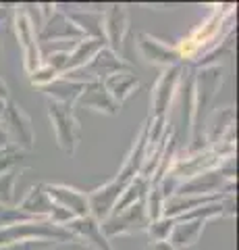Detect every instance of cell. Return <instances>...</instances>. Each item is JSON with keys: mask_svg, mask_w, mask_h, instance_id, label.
I'll list each match as a JSON object with an SVG mask.
<instances>
[{"mask_svg": "<svg viewBox=\"0 0 239 250\" xmlns=\"http://www.w3.org/2000/svg\"><path fill=\"white\" fill-rule=\"evenodd\" d=\"M71 233L65 228L52 225L48 219L17 223L0 229V246H15L21 242H46V240H67Z\"/></svg>", "mask_w": 239, "mask_h": 250, "instance_id": "cell-1", "label": "cell"}, {"mask_svg": "<svg viewBox=\"0 0 239 250\" xmlns=\"http://www.w3.org/2000/svg\"><path fill=\"white\" fill-rule=\"evenodd\" d=\"M48 113H50V119L52 125H55V134L60 148L65 152H73L75 146H77V121L73 117V111L69 104H58V103H50L48 106Z\"/></svg>", "mask_w": 239, "mask_h": 250, "instance_id": "cell-2", "label": "cell"}, {"mask_svg": "<svg viewBox=\"0 0 239 250\" xmlns=\"http://www.w3.org/2000/svg\"><path fill=\"white\" fill-rule=\"evenodd\" d=\"M48 198L52 200V205H56L60 208L69 210L73 217H88L90 215V202H88V194H83L77 188H69L63 184H55V186H44Z\"/></svg>", "mask_w": 239, "mask_h": 250, "instance_id": "cell-3", "label": "cell"}, {"mask_svg": "<svg viewBox=\"0 0 239 250\" xmlns=\"http://www.w3.org/2000/svg\"><path fill=\"white\" fill-rule=\"evenodd\" d=\"M0 121L6 125L4 134H6V136H13L15 140H17V144H19L21 148H32V146H34L32 121H29V117L23 113L17 104L6 103L2 115H0Z\"/></svg>", "mask_w": 239, "mask_h": 250, "instance_id": "cell-4", "label": "cell"}, {"mask_svg": "<svg viewBox=\"0 0 239 250\" xmlns=\"http://www.w3.org/2000/svg\"><path fill=\"white\" fill-rule=\"evenodd\" d=\"M148 217H146V207L144 202H137V205L125 208L119 215H110L109 219H104V223L100 225V229L106 236V240L117 236V233H125L131 229H142Z\"/></svg>", "mask_w": 239, "mask_h": 250, "instance_id": "cell-5", "label": "cell"}, {"mask_svg": "<svg viewBox=\"0 0 239 250\" xmlns=\"http://www.w3.org/2000/svg\"><path fill=\"white\" fill-rule=\"evenodd\" d=\"M181 80V67H168L166 71L160 75V80L156 83V88L152 92V108H154V119H160L165 117L168 104H171V98L177 90V83Z\"/></svg>", "mask_w": 239, "mask_h": 250, "instance_id": "cell-6", "label": "cell"}, {"mask_svg": "<svg viewBox=\"0 0 239 250\" xmlns=\"http://www.w3.org/2000/svg\"><path fill=\"white\" fill-rule=\"evenodd\" d=\"M219 85H221V69L212 67V69H204L198 73V88H196V117L200 113H206L208 106L212 104V100L219 94Z\"/></svg>", "mask_w": 239, "mask_h": 250, "instance_id": "cell-7", "label": "cell"}, {"mask_svg": "<svg viewBox=\"0 0 239 250\" xmlns=\"http://www.w3.org/2000/svg\"><path fill=\"white\" fill-rule=\"evenodd\" d=\"M17 34H19V40H21V46L25 50V67H27V73L36 71L37 67L42 65L40 59V48L36 44V25L34 21L27 17V15H19L17 17Z\"/></svg>", "mask_w": 239, "mask_h": 250, "instance_id": "cell-8", "label": "cell"}, {"mask_svg": "<svg viewBox=\"0 0 239 250\" xmlns=\"http://www.w3.org/2000/svg\"><path fill=\"white\" fill-rule=\"evenodd\" d=\"M40 42L48 44V42H67V40H81V31L77 29L71 19L65 15H55L46 21V25L40 31Z\"/></svg>", "mask_w": 239, "mask_h": 250, "instance_id": "cell-9", "label": "cell"}, {"mask_svg": "<svg viewBox=\"0 0 239 250\" xmlns=\"http://www.w3.org/2000/svg\"><path fill=\"white\" fill-rule=\"evenodd\" d=\"M221 184H222V175L208 171V173H198L189 177L187 182H181L175 194L177 196H212V194H219L217 190Z\"/></svg>", "mask_w": 239, "mask_h": 250, "instance_id": "cell-10", "label": "cell"}, {"mask_svg": "<svg viewBox=\"0 0 239 250\" xmlns=\"http://www.w3.org/2000/svg\"><path fill=\"white\" fill-rule=\"evenodd\" d=\"M137 48H140L142 57L150 62H156V65H163V67H175L177 61H179V54H177L175 48H168L166 44H163L156 38H150L142 34L140 36V42H137Z\"/></svg>", "mask_w": 239, "mask_h": 250, "instance_id": "cell-11", "label": "cell"}, {"mask_svg": "<svg viewBox=\"0 0 239 250\" xmlns=\"http://www.w3.org/2000/svg\"><path fill=\"white\" fill-rule=\"evenodd\" d=\"M102 29H104V42H109V50H119L123 44V36L127 29V13L123 6L114 4L109 13L102 17Z\"/></svg>", "mask_w": 239, "mask_h": 250, "instance_id": "cell-12", "label": "cell"}, {"mask_svg": "<svg viewBox=\"0 0 239 250\" xmlns=\"http://www.w3.org/2000/svg\"><path fill=\"white\" fill-rule=\"evenodd\" d=\"M65 229L69 233L73 231V233H77V236H81V238H88L92 244H94L96 248H100V250H112L110 244H109V240H106V236L102 233V229H100V221H96L92 215L73 219L71 223L65 225Z\"/></svg>", "mask_w": 239, "mask_h": 250, "instance_id": "cell-13", "label": "cell"}, {"mask_svg": "<svg viewBox=\"0 0 239 250\" xmlns=\"http://www.w3.org/2000/svg\"><path fill=\"white\" fill-rule=\"evenodd\" d=\"M75 103L88 106V108H96V111H104L109 115H114L117 108H119V104L110 98V94L104 90V85L100 82L98 83H88L86 90L79 94V98H77Z\"/></svg>", "mask_w": 239, "mask_h": 250, "instance_id": "cell-14", "label": "cell"}, {"mask_svg": "<svg viewBox=\"0 0 239 250\" xmlns=\"http://www.w3.org/2000/svg\"><path fill=\"white\" fill-rule=\"evenodd\" d=\"M204 223L202 219H189V221H177L175 219V228L168 236V242L175 246V248H191L198 242L200 233L204 229Z\"/></svg>", "mask_w": 239, "mask_h": 250, "instance_id": "cell-15", "label": "cell"}, {"mask_svg": "<svg viewBox=\"0 0 239 250\" xmlns=\"http://www.w3.org/2000/svg\"><path fill=\"white\" fill-rule=\"evenodd\" d=\"M104 90L110 94V98L114 100L117 104H121L125 98H129L131 94L135 92V88L140 85V82H137V77L133 73L129 71H119V73H112L109 75L106 80L102 82Z\"/></svg>", "mask_w": 239, "mask_h": 250, "instance_id": "cell-16", "label": "cell"}, {"mask_svg": "<svg viewBox=\"0 0 239 250\" xmlns=\"http://www.w3.org/2000/svg\"><path fill=\"white\" fill-rule=\"evenodd\" d=\"M102 48H104V40H92V38L79 40L73 46V50L67 54V69H65V73L75 71V69H81L83 65H88V62L94 59Z\"/></svg>", "mask_w": 239, "mask_h": 250, "instance_id": "cell-17", "label": "cell"}, {"mask_svg": "<svg viewBox=\"0 0 239 250\" xmlns=\"http://www.w3.org/2000/svg\"><path fill=\"white\" fill-rule=\"evenodd\" d=\"M19 208L23 210V213L32 215L36 219H48L50 210H52V200L48 198L44 186H36L27 192V196L21 200Z\"/></svg>", "mask_w": 239, "mask_h": 250, "instance_id": "cell-18", "label": "cell"}, {"mask_svg": "<svg viewBox=\"0 0 239 250\" xmlns=\"http://www.w3.org/2000/svg\"><path fill=\"white\" fill-rule=\"evenodd\" d=\"M88 83H77V82H71V80H65V77H56L55 82L50 85H46V92H48V96L55 98V103L58 104H69L71 106L77 98H79V94L86 90Z\"/></svg>", "mask_w": 239, "mask_h": 250, "instance_id": "cell-19", "label": "cell"}, {"mask_svg": "<svg viewBox=\"0 0 239 250\" xmlns=\"http://www.w3.org/2000/svg\"><path fill=\"white\" fill-rule=\"evenodd\" d=\"M69 19L81 31V36L92 38V40H104L102 15L100 13H73L69 15Z\"/></svg>", "mask_w": 239, "mask_h": 250, "instance_id": "cell-20", "label": "cell"}, {"mask_svg": "<svg viewBox=\"0 0 239 250\" xmlns=\"http://www.w3.org/2000/svg\"><path fill=\"white\" fill-rule=\"evenodd\" d=\"M146 192H148V177L137 175L133 182H131V184L125 188V192L121 194V198H119L117 205H114V208H112L110 215H119V213H123L125 208L137 205V202H142V198H144Z\"/></svg>", "mask_w": 239, "mask_h": 250, "instance_id": "cell-21", "label": "cell"}, {"mask_svg": "<svg viewBox=\"0 0 239 250\" xmlns=\"http://www.w3.org/2000/svg\"><path fill=\"white\" fill-rule=\"evenodd\" d=\"M25 221H36V217L23 213L19 207H9L0 202V229L11 228V225H17V223H25Z\"/></svg>", "mask_w": 239, "mask_h": 250, "instance_id": "cell-22", "label": "cell"}, {"mask_svg": "<svg viewBox=\"0 0 239 250\" xmlns=\"http://www.w3.org/2000/svg\"><path fill=\"white\" fill-rule=\"evenodd\" d=\"M148 208H146V217L150 221H156V219L163 217V194H160V188L154 186V188H148Z\"/></svg>", "mask_w": 239, "mask_h": 250, "instance_id": "cell-23", "label": "cell"}, {"mask_svg": "<svg viewBox=\"0 0 239 250\" xmlns=\"http://www.w3.org/2000/svg\"><path fill=\"white\" fill-rule=\"evenodd\" d=\"M173 228H175V219L160 217L156 221L150 223V236L156 242H165V240H168V236H171Z\"/></svg>", "mask_w": 239, "mask_h": 250, "instance_id": "cell-24", "label": "cell"}, {"mask_svg": "<svg viewBox=\"0 0 239 250\" xmlns=\"http://www.w3.org/2000/svg\"><path fill=\"white\" fill-rule=\"evenodd\" d=\"M29 75H32V83H34V85H42V88L50 85V83L58 77V73H56L52 67H48V65H40V67L36 69V71H32Z\"/></svg>", "mask_w": 239, "mask_h": 250, "instance_id": "cell-25", "label": "cell"}, {"mask_svg": "<svg viewBox=\"0 0 239 250\" xmlns=\"http://www.w3.org/2000/svg\"><path fill=\"white\" fill-rule=\"evenodd\" d=\"M11 163H15V154H2L0 152V171H4Z\"/></svg>", "mask_w": 239, "mask_h": 250, "instance_id": "cell-26", "label": "cell"}, {"mask_svg": "<svg viewBox=\"0 0 239 250\" xmlns=\"http://www.w3.org/2000/svg\"><path fill=\"white\" fill-rule=\"evenodd\" d=\"M150 250H177V248L168 240H165V242H156V244H154Z\"/></svg>", "mask_w": 239, "mask_h": 250, "instance_id": "cell-27", "label": "cell"}, {"mask_svg": "<svg viewBox=\"0 0 239 250\" xmlns=\"http://www.w3.org/2000/svg\"><path fill=\"white\" fill-rule=\"evenodd\" d=\"M6 144H9V136L4 134V129H2V125H0V152H4V148Z\"/></svg>", "mask_w": 239, "mask_h": 250, "instance_id": "cell-28", "label": "cell"}, {"mask_svg": "<svg viewBox=\"0 0 239 250\" xmlns=\"http://www.w3.org/2000/svg\"><path fill=\"white\" fill-rule=\"evenodd\" d=\"M6 98H9V88H6V83L2 82V77H0V100L6 103Z\"/></svg>", "mask_w": 239, "mask_h": 250, "instance_id": "cell-29", "label": "cell"}, {"mask_svg": "<svg viewBox=\"0 0 239 250\" xmlns=\"http://www.w3.org/2000/svg\"><path fill=\"white\" fill-rule=\"evenodd\" d=\"M4 104H6L4 100H0V115H2V111H4Z\"/></svg>", "mask_w": 239, "mask_h": 250, "instance_id": "cell-30", "label": "cell"}, {"mask_svg": "<svg viewBox=\"0 0 239 250\" xmlns=\"http://www.w3.org/2000/svg\"><path fill=\"white\" fill-rule=\"evenodd\" d=\"M4 15H6V13H4V9H0V21L4 19Z\"/></svg>", "mask_w": 239, "mask_h": 250, "instance_id": "cell-31", "label": "cell"}]
</instances>
